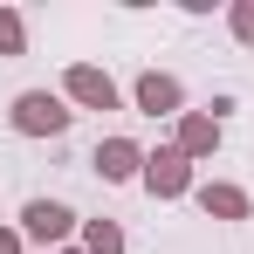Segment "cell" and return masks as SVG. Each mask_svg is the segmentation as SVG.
Masks as SVG:
<instances>
[{
  "mask_svg": "<svg viewBox=\"0 0 254 254\" xmlns=\"http://www.w3.org/2000/svg\"><path fill=\"white\" fill-rule=\"evenodd\" d=\"M7 117H14L21 137H62V130L76 124V110H69V96H62V89H21Z\"/></svg>",
  "mask_w": 254,
  "mask_h": 254,
  "instance_id": "cell-1",
  "label": "cell"
},
{
  "mask_svg": "<svg viewBox=\"0 0 254 254\" xmlns=\"http://www.w3.org/2000/svg\"><path fill=\"white\" fill-rule=\"evenodd\" d=\"M144 192H151V199H186V192H192V158H186L179 144L144 151Z\"/></svg>",
  "mask_w": 254,
  "mask_h": 254,
  "instance_id": "cell-2",
  "label": "cell"
},
{
  "mask_svg": "<svg viewBox=\"0 0 254 254\" xmlns=\"http://www.w3.org/2000/svg\"><path fill=\"white\" fill-rule=\"evenodd\" d=\"M21 234L42 241V248H69V234H83V220L62 206V199H28L21 206Z\"/></svg>",
  "mask_w": 254,
  "mask_h": 254,
  "instance_id": "cell-3",
  "label": "cell"
},
{
  "mask_svg": "<svg viewBox=\"0 0 254 254\" xmlns=\"http://www.w3.org/2000/svg\"><path fill=\"white\" fill-rule=\"evenodd\" d=\"M62 96H69L76 110H117V103H124V96H117V83H110V69H96V62H69Z\"/></svg>",
  "mask_w": 254,
  "mask_h": 254,
  "instance_id": "cell-4",
  "label": "cell"
},
{
  "mask_svg": "<svg viewBox=\"0 0 254 254\" xmlns=\"http://www.w3.org/2000/svg\"><path fill=\"white\" fill-rule=\"evenodd\" d=\"M130 103H137L144 117H186V89H179V76H165V69H144V76L130 83Z\"/></svg>",
  "mask_w": 254,
  "mask_h": 254,
  "instance_id": "cell-5",
  "label": "cell"
},
{
  "mask_svg": "<svg viewBox=\"0 0 254 254\" xmlns=\"http://www.w3.org/2000/svg\"><path fill=\"white\" fill-rule=\"evenodd\" d=\"M89 165H96V179H103V186H124V179H144V144H137V137H103Z\"/></svg>",
  "mask_w": 254,
  "mask_h": 254,
  "instance_id": "cell-6",
  "label": "cell"
},
{
  "mask_svg": "<svg viewBox=\"0 0 254 254\" xmlns=\"http://www.w3.org/2000/svg\"><path fill=\"white\" fill-rule=\"evenodd\" d=\"M192 199H199V213H206V220H248V213H254V199L241 192V186H227V179L192 186Z\"/></svg>",
  "mask_w": 254,
  "mask_h": 254,
  "instance_id": "cell-7",
  "label": "cell"
},
{
  "mask_svg": "<svg viewBox=\"0 0 254 254\" xmlns=\"http://www.w3.org/2000/svg\"><path fill=\"white\" fill-rule=\"evenodd\" d=\"M172 144L199 165V158H213V151H220V124H213L206 110H186V117H179V130H172Z\"/></svg>",
  "mask_w": 254,
  "mask_h": 254,
  "instance_id": "cell-8",
  "label": "cell"
},
{
  "mask_svg": "<svg viewBox=\"0 0 254 254\" xmlns=\"http://www.w3.org/2000/svg\"><path fill=\"white\" fill-rule=\"evenodd\" d=\"M76 248L83 254H124V227H117V220H83Z\"/></svg>",
  "mask_w": 254,
  "mask_h": 254,
  "instance_id": "cell-9",
  "label": "cell"
},
{
  "mask_svg": "<svg viewBox=\"0 0 254 254\" xmlns=\"http://www.w3.org/2000/svg\"><path fill=\"white\" fill-rule=\"evenodd\" d=\"M0 55H28V21H21V7H0Z\"/></svg>",
  "mask_w": 254,
  "mask_h": 254,
  "instance_id": "cell-10",
  "label": "cell"
},
{
  "mask_svg": "<svg viewBox=\"0 0 254 254\" xmlns=\"http://www.w3.org/2000/svg\"><path fill=\"white\" fill-rule=\"evenodd\" d=\"M227 28H234L241 48H254V0H234V7H227Z\"/></svg>",
  "mask_w": 254,
  "mask_h": 254,
  "instance_id": "cell-11",
  "label": "cell"
},
{
  "mask_svg": "<svg viewBox=\"0 0 254 254\" xmlns=\"http://www.w3.org/2000/svg\"><path fill=\"white\" fill-rule=\"evenodd\" d=\"M0 254H28V234L21 227H0Z\"/></svg>",
  "mask_w": 254,
  "mask_h": 254,
  "instance_id": "cell-12",
  "label": "cell"
},
{
  "mask_svg": "<svg viewBox=\"0 0 254 254\" xmlns=\"http://www.w3.org/2000/svg\"><path fill=\"white\" fill-rule=\"evenodd\" d=\"M55 254H83V248H55Z\"/></svg>",
  "mask_w": 254,
  "mask_h": 254,
  "instance_id": "cell-13",
  "label": "cell"
}]
</instances>
